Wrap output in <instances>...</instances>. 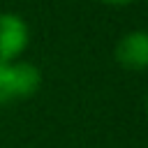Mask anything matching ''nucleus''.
<instances>
[{
  "instance_id": "obj_2",
  "label": "nucleus",
  "mask_w": 148,
  "mask_h": 148,
  "mask_svg": "<svg viewBox=\"0 0 148 148\" xmlns=\"http://www.w3.org/2000/svg\"><path fill=\"white\" fill-rule=\"evenodd\" d=\"M30 44V25L16 12H0V62L21 60Z\"/></svg>"
},
{
  "instance_id": "obj_5",
  "label": "nucleus",
  "mask_w": 148,
  "mask_h": 148,
  "mask_svg": "<svg viewBox=\"0 0 148 148\" xmlns=\"http://www.w3.org/2000/svg\"><path fill=\"white\" fill-rule=\"evenodd\" d=\"M146 113H148V97H146Z\"/></svg>"
},
{
  "instance_id": "obj_3",
  "label": "nucleus",
  "mask_w": 148,
  "mask_h": 148,
  "mask_svg": "<svg viewBox=\"0 0 148 148\" xmlns=\"http://www.w3.org/2000/svg\"><path fill=\"white\" fill-rule=\"evenodd\" d=\"M113 58L127 72L148 69V30H130L120 35L113 46Z\"/></svg>"
},
{
  "instance_id": "obj_1",
  "label": "nucleus",
  "mask_w": 148,
  "mask_h": 148,
  "mask_svg": "<svg viewBox=\"0 0 148 148\" xmlns=\"http://www.w3.org/2000/svg\"><path fill=\"white\" fill-rule=\"evenodd\" d=\"M42 88V69L28 60L0 62V104L23 102Z\"/></svg>"
},
{
  "instance_id": "obj_4",
  "label": "nucleus",
  "mask_w": 148,
  "mask_h": 148,
  "mask_svg": "<svg viewBox=\"0 0 148 148\" xmlns=\"http://www.w3.org/2000/svg\"><path fill=\"white\" fill-rule=\"evenodd\" d=\"M102 5H109V7H127V5H134L136 0H99Z\"/></svg>"
}]
</instances>
